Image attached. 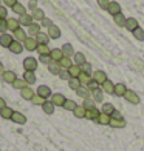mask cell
<instances>
[{"instance_id": "obj_8", "label": "cell", "mask_w": 144, "mask_h": 151, "mask_svg": "<svg viewBox=\"0 0 144 151\" xmlns=\"http://www.w3.org/2000/svg\"><path fill=\"white\" fill-rule=\"evenodd\" d=\"M11 120L14 122V123H17V125H25V123H26V117H25V114L19 113V111H14V113H12Z\"/></svg>"}, {"instance_id": "obj_50", "label": "cell", "mask_w": 144, "mask_h": 151, "mask_svg": "<svg viewBox=\"0 0 144 151\" xmlns=\"http://www.w3.org/2000/svg\"><path fill=\"white\" fill-rule=\"evenodd\" d=\"M39 62H40V63H44V65H50L53 60H51L50 56H39Z\"/></svg>"}, {"instance_id": "obj_60", "label": "cell", "mask_w": 144, "mask_h": 151, "mask_svg": "<svg viewBox=\"0 0 144 151\" xmlns=\"http://www.w3.org/2000/svg\"><path fill=\"white\" fill-rule=\"evenodd\" d=\"M5 106H6V102H5V99L0 97V109H3Z\"/></svg>"}, {"instance_id": "obj_16", "label": "cell", "mask_w": 144, "mask_h": 151, "mask_svg": "<svg viewBox=\"0 0 144 151\" xmlns=\"http://www.w3.org/2000/svg\"><path fill=\"white\" fill-rule=\"evenodd\" d=\"M48 37L50 39H59L60 37V29H59V26H56V25H53V26H50V28H48Z\"/></svg>"}, {"instance_id": "obj_53", "label": "cell", "mask_w": 144, "mask_h": 151, "mask_svg": "<svg viewBox=\"0 0 144 151\" xmlns=\"http://www.w3.org/2000/svg\"><path fill=\"white\" fill-rule=\"evenodd\" d=\"M0 31H2V34H5V31H8V26H6V19H0Z\"/></svg>"}, {"instance_id": "obj_33", "label": "cell", "mask_w": 144, "mask_h": 151, "mask_svg": "<svg viewBox=\"0 0 144 151\" xmlns=\"http://www.w3.org/2000/svg\"><path fill=\"white\" fill-rule=\"evenodd\" d=\"M78 79H79V82H81L82 86H88V83H90V82L93 80L92 76H88V74H85V73H81V76H79Z\"/></svg>"}, {"instance_id": "obj_43", "label": "cell", "mask_w": 144, "mask_h": 151, "mask_svg": "<svg viewBox=\"0 0 144 151\" xmlns=\"http://www.w3.org/2000/svg\"><path fill=\"white\" fill-rule=\"evenodd\" d=\"M40 56H50L51 50L48 48V45H37V50H36Z\"/></svg>"}, {"instance_id": "obj_51", "label": "cell", "mask_w": 144, "mask_h": 151, "mask_svg": "<svg viewBox=\"0 0 144 151\" xmlns=\"http://www.w3.org/2000/svg\"><path fill=\"white\" fill-rule=\"evenodd\" d=\"M87 88H88V90H90V93H93V91H96V90H99V85L96 83L95 80H92L90 83H88V86H87Z\"/></svg>"}, {"instance_id": "obj_48", "label": "cell", "mask_w": 144, "mask_h": 151, "mask_svg": "<svg viewBox=\"0 0 144 151\" xmlns=\"http://www.w3.org/2000/svg\"><path fill=\"white\" fill-rule=\"evenodd\" d=\"M133 37H135L136 40H140V42H143V40H144V31H143L141 28H136V29L133 31Z\"/></svg>"}, {"instance_id": "obj_49", "label": "cell", "mask_w": 144, "mask_h": 151, "mask_svg": "<svg viewBox=\"0 0 144 151\" xmlns=\"http://www.w3.org/2000/svg\"><path fill=\"white\" fill-rule=\"evenodd\" d=\"M81 70H82V73H85V74H88V76H92V65L88 63V62H85V63L81 66Z\"/></svg>"}, {"instance_id": "obj_58", "label": "cell", "mask_w": 144, "mask_h": 151, "mask_svg": "<svg viewBox=\"0 0 144 151\" xmlns=\"http://www.w3.org/2000/svg\"><path fill=\"white\" fill-rule=\"evenodd\" d=\"M2 2H3V5L11 6V8H12V6H14V5L17 3V0H2Z\"/></svg>"}, {"instance_id": "obj_32", "label": "cell", "mask_w": 144, "mask_h": 151, "mask_svg": "<svg viewBox=\"0 0 144 151\" xmlns=\"http://www.w3.org/2000/svg\"><path fill=\"white\" fill-rule=\"evenodd\" d=\"M12 12H16L17 16H25V14H26V8H25L22 3L17 2L14 6H12Z\"/></svg>"}, {"instance_id": "obj_12", "label": "cell", "mask_w": 144, "mask_h": 151, "mask_svg": "<svg viewBox=\"0 0 144 151\" xmlns=\"http://www.w3.org/2000/svg\"><path fill=\"white\" fill-rule=\"evenodd\" d=\"M50 57H51V60L53 62H60V59L64 57V52H62V50L60 48H54V50H51V52H50Z\"/></svg>"}, {"instance_id": "obj_38", "label": "cell", "mask_w": 144, "mask_h": 151, "mask_svg": "<svg viewBox=\"0 0 144 151\" xmlns=\"http://www.w3.org/2000/svg\"><path fill=\"white\" fill-rule=\"evenodd\" d=\"M92 99L95 102H102V100H104V91H102L101 88H99V90H96V91H93L92 93Z\"/></svg>"}, {"instance_id": "obj_30", "label": "cell", "mask_w": 144, "mask_h": 151, "mask_svg": "<svg viewBox=\"0 0 144 151\" xmlns=\"http://www.w3.org/2000/svg\"><path fill=\"white\" fill-rule=\"evenodd\" d=\"M73 60H74V65H79V66H82L85 63V56L82 52H74V56H73Z\"/></svg>"}, {"instance_id": "obj_40", "label": "cell", "mask_w": 144, "mask_h": 151, "mask_svg": "<svg viewBox=\"0 0 144 151\" xmlns=\"http://www.w3.org/2000/svg\"><path fill=\"white\" fill-rule=\"evenodd\" d=\"M54 108H56V106H54L50 100H47L45 104L42 105V109H44L45 114H53V113H54Z\"/></svg>"}, {"instance_id": "obj_31", "label": "cell", "mask_w": 144, "mask_h": 151, "mask_svg": "<svg viewBox=\"0 0 144 151\" xmlns=\"http://www.w3.org/2000/svg\"><path fill=\"white\" fill-rule=\"evenodd\" d=\"M48 70H50V73H51V74L59 76V73L62 71V68H60V65L57 63V62H51V63L48 65Z\"/></svg>"}, {"instance_id": "obj_2", "label": "cell", "mask_w": 144, "mask_h": 151, "mask_svg": "<svg viewBox=\"0 0 144 151\" xmlns=\"http://www.w3.org/2000/svg\"><path fill=\"white\" fill-rule=\"evenodd\" d=\"M23 68H25V71H36L37 70V60L34 59V57H26L25 60H23Z\"/></svg>"}, {"instance_id": "obj_36", "label": "cell", "mask_w": 144, "mask_h": 151, "mask_svg": "<svg viewBox=\"0 0 144 151\" xmlns=\"http://www.w3.org/2000/svg\"><path fill=\"white\" fill-rule=\"evenodd\" d=\"M59 65H60V68H62V70H68V68H70L71 65H74L73 63V60L70 59V57H62L60 59V62H59Z\"/></svg>"}, {"instance_id": "obj_34", "label": "cell", "mask_w": 144, "mask_h": 151, "mask_svg": "<svg viewBox=\"0 0 144 151\" xmlns=\"http://www.w3.org/2000/svg\"><path fill=\"white\" fill-rule=\"evenodd\" d=\"M85 113H87V109L82 106V105H78L76 106V109L73 111V114H74V117H78V119H84L85 117Z\"/></svg>"}, {"instance_id": "obj_7", "label": "cell", "mask_w": 144, "mask_h": 151, "mask_svg": "<svg viewBox=\"0 0 144 151\" xmlns=\"http://www.w3.org/2000/svg\"><path fill=\"white\" fill-rule=\"evenodd\" d=\"M92 79H93L98 85H102V83H104V82L107 80V76H105L104 71L98 70V71H95V73H93V77H92Z\"/></svg>"}, {"instance_id": "obj_21", "label": "cell", "mask_w": 144, "mask_h": 151, "mask_svg": "<svg viewBox=\"0 0 144 151\" xmlns=\"http://www.w3.org/2000/svg\"><path fill=\"white\" fill-rule=\"evenodd\" d=\"M99 114H101V111H99L98 108L88 109V111L85 113V119H88V120H98V117H99Z\"/></svg>"}, {"instance_id": "obj_56", "label": "cell", "mask_w": 144, "mask_h": 151, "mask_svg": "<svg viewBox=\"0 0 144 151\" xmlns=\"http://www.w3.org/2000/svg\"><path fill=\"white\" fill-rule=\"evenodd\" d=\"M8 17V9L5 6H0V19H6Z\"/></svg>"}, {"instance_id": "obj_15", "label": "cell", "mask_w": 144, "mask_h": 151, "mask_svg": "<svg viewBox=\"0 0 144 151\" xmlns=\"http://www.w3.org/2000/svg\"><path fill=\"white\" fill-rule=\"evenodd\" d=\"M6 26H8V31H12V32H14L16 29L20 28L19 19H6Z\"/></svg>"}, {"instance_id": "obj_13", "label": "cell", "mask_w": 144, "mask_h": 151, "mask_svg": "<svg viewBox=\"0 0 144 151\" xmlns=\"http://www.w3.org/2000/svg\"><path fill=\"white\" fill-rule=\"evenodd\" d=\"M67 71H68V74H70L71 79H78L79 76H81V73H82V70H81L79 65H71Z\"/></svg>"}, {"instance_id": "obj_42", "label": "cell", "mask_w": 144, "mask_h": 151, "mask_svg": "<svg viewBox=\"0 0 144 151\" xmlns=\"http://www.w3.org/2000/svg\"><path fill=\"white\" fill-rule=\"evenodd\" d=\"M101 113H104V114H107V116H112V114L115 113V106H113L112 104H104V105H102Z\"/></svg>"}, {"instance_id": "obj_5", "label": "cell", "mask_w": 144, "mask_h": 151, "mask_svg": "<svg viewBox=\"0 0 144 151\" xmlns=\"http://www.w3.org/2000/svg\"><path fill=\"white\" fill-rule=\"evenodd\" d=\"M124 99L127 102H130L132 105H138L140 104V96L136 94L135 91H130V90H127V93L124 94Z\"/></svg>"}, {"instance_id": "obj_52", "label": "cell", "mask_w": 144, "mask_h": 151, "mask_svg": "<svg viewBox=\"0 0 144 151\" xmlns=\"http://www.w3.org/2000/svg\"><path fill=\"white\" fill-rule=\"evenodd\" d=\"M59 77L62 79V80H70V79H71L67 70H62V71H60V73H59Z\"/></svg>"}, {"instance_id": "obj_18", "label": "cell", "mask_w": 144, "mask_h": 151, "mask_svg": "<svg viewBox=\"0 0 144 151\" xmlns=\"http://www.w3.org/2000/svg\"><path fill=\"white\" fill-rule=\"evenodd\" d=\"M102 91L107 93V94H115V83L112 80H105L104 83H102Z\"/></svg>"}, {"instance_id": "obj_14", "label": "cell", "mask_w": 144, "mask_h": 151, "mask_svg": "<svg viewBox=\"0 0 144 151\" xmlns=\"http://www.w3.org/2000/svg\"><path fill=\"white\" fill-rule=\"evenodd\" d=\"M26 29H28V31H26V34H30V37H36L37 34L40 32V25H39L37 22H34V23L30 25Z\"/></svg>"}, {"instance_id": "obj_10", "label": "cell", "mask_w": 144, "mask_h": 151, "mask_svg": "<svg viewBox=\"0 0 144 151\" xmlns=\"http://www.w3.org/2000/svg\"><path fill=\"white\" fill-rule=\"evenodd\" d=\"M19 23H20V26H26V28H28L30 25L34 23V19H33L31 14H25V16L19 17Z\"/></svg>"}, {"instance_id": "obj_3", "label": "cell", "mask_w": 144, "mask_h": 151, "mask_svg": "<svg viewBox=\"0 0 144 151\" xmlns=\"http://www.w3.org/2000/svg\"><path fill=\"white\" fill-rule=\"evenodd\" d=\"M37 40L36 39H34V37H26V40H25V42H23V48H25V50L26 51H36L37 50Z\"/></svg>"}, {"instance_id": "obj_1", "label": "cell", "mask_w": 144, "mask_h": 151, "mask_svg": "<svg viewBox=\"0 0 144 151\" xmlns=\"http://www.w3.org/2000/svg\"><path fill=\"white\" fill-rule=\"evenodd\" d=\"M65 100H67L65 96L60 94V93H54V94H51V97H50V102L54 106H64Z\"/></svg>"}, {"instance_id": "obj_39", "label": "cell", "mask_w": 144, "mask_h": 151, "mask_svg": "<svg viewBox=\"0 0 144 151\" xmlns=\"http://www.w3.org/2000/svg\"><path fill=\"white\" fill-rule=\"evenodd\" d=\"M126 125L127 123L124 119H112L110 120V127H113V128H124Z\"/></svg>"}, {"instance_id": "obj_57", "label": "cell", "mask_w": 144, "mask_h": 151, "mask_svg": "<svg viewBox=\"0 0 144 151\" xmlns=\"http://www.w3.org/2000/svg\"><path fill=\"white\" fill-rule=\"evenodd\" d=\"M28 8H30L31 11L37 9V0H30V3H28Z\"/></svg>"}, {"instance_id": "obj_24", "label": "cell", "mask_w": 144, "mask_h": 151, "mask_svg": "<svg viewBox=\"0 0 144 151\" xmlns=\"http://www.w3.org/2000/svg\"><path fill=\"white\" fill-rule=\"evenodd\" d=\"M126 28H127L129 31H132V32H133L136 28H140V26H138V20L133 19V17L127 19V20H126Z\"/></svg>"}, {"instance_id": "obj_26", "label": "cell", "mask_w": 144, "mask_h": 151, "mask_svg": "<svg viewBox=\"0 0 144 151\" xmlns=\"http://www.w3.org/2000/svg\"><path fill=\"white\" fill-rule=\"evenodd\" d=\"M34 39L37 40V43H39V45H47V43H48V40H50L48 34H47V32H44V31H40V32L37 34V36L34 37Z\"/></svg>"}, {"instance_id": "obj_22", "label": "cell", "mask_w": 144, "mask_h": 151, "mask_svg": "<svg viewBox=\"0 0 144 151\" xmlns=\"http://www.w3.org/2000/svg\"><path fill=\"white\" fill-rule=\"evenodd\" d=\"M8 50H9V51H11L12 54H20V52L23 51V43H20V42H16V40H14V42L11 43V46L8 48Z\"/></svg>"}, {"instance_id": "obj_41", "label": "cell", "mask_w": 144, "mask_h": 151, "mask_svg": "<svg viewBox=\"0 0 144 151\" xmlns=\"http://www.w3.org/2000/svg\"><path fill=\"white\" fill-rule=\"evenodd\" d=\"M76 106H78V104L74 100H70V99H67L65 100V104H64V109H67V111H74L76 109Z\"/></svg>"}, {"instance_id": "obj_20", "label": "cell", "mask_w": 144, "mask_h": 151, "mask_svg": "<svg viewBox=\"0 0 144 151\" xmlns=\"http://www.w3.org/2000/svg\"><path fill=\"white\" fill-rule=\"evenodd\" d=\"M34 93L33 91V88H30V86H26V88H23L22 91H20V96H22V99H25V100H31L33 97H34Z\"/></svg>"}, {"instance_id": "obj_37", "label": "cell", "mask_w": 144, "mask_h": 151, "mask_svg": "<svg viewBox=\"0 0 144 151\" xmlns=\"http://www.w3.org/2000/svg\"><path fill=\"white\" fill-rule=\"evenodd\" d=\"M110 120H112L110 116H107V114H104V113H101L96 122H98L99 125H110Z\"/></svg>"}, {"instance_id": "obj_9", "label": "cell", "mask_w": 144, "mask_h": 151, "mask_svg": "<svg viewBox=\"0 0 144 151\" xmlns=\"http://www.w3.org/2000/svg\"><path fill=\"white\" fill-rule=\"evenodd\" d=\"M40 97H44V99H48V97H51V90H50V86H47V85H40L37 86V93Z\"/></svg>"}, {"instance_id": "obj_25", "label": "cell", "mask_w": 144, "mask_h": 151, "mask_svg": "<svg viewBox=\"0 0 144 151\" xmlns=\"http://www.w3.org/2000/svg\"><path fill=\"white\" fill-rule=\"evenodd\" d=\"M60 50H62V52H64L65 57H70V59H71V57L74 56V50H73V46H71L70 43H64Z\"/></svg>"}, {"instance_id": "obj_6", "label": "cell", "mask_w": 144, "mask_h": 151, "mask_svg": "<svg viewBox=\"0 0 144 151\" xmlns=\"http://www.w3.org/2000/svg\"><path fill=\"white\" fill-rule=\"evenodd\" d=\"M12 37H14V40H16V42L23 43L25 40H26V37H28V34H26V31H25V29L19 28V29H16L14 32H12Z\"/></svg>"}, {"instance_id": "obj_11", "label": "cell", "mask_w": 144, "mask_h": 151, "mask_svg": "<svg viewBox=\"0 0 144 151\" xmlns=\"http://www.w3.org/2000/svg\"><path fill=\"white\" fill-rule=\"evenodd\" d=\"M107 11L115 17V16L121 14V6L118 5V2H110V3H108V6H107Z\"/></svg>"}, {"instance_id": "obj_35", "label": "cell", "mask_w": 144, "mask_h": 151, "mask_svg": "<svg viewBox=\"0 0 144 151\" xmlns=\"http://www.w3.org/2000/svg\"><path fill=\"white\" fill-rule=\"evenodd\" d=\"M26 86H28V83H26L23 79H19V77H17L14 82H12V88H16V90H20V91H22L23 88H26Z\"/></svg>"}, {"instance_id": "obj_59", "label": "cell", "mask_w": 144, "mask_h": 151, "mask_svg": "<svg viewBox=\"0 0 144 151\" xmlns=\"http://www.w3.org/2000/svg\"><path fill=\"white\" fill-rule=\"evenodd\" d=\"M110 117H112V119H122V116H121L119 111H116V109H115V113L110 116Z\"/></svg>"}, {"instance_id": "obj_54", "label": "cell", "mask_w": 144, "mask_h": 151, "mask_svg": "<svg viewBox=\"0 0 144 151\" xmlns=\"http://www.w3.org/2000/svg\"><path fill=\"white\" fill-rule=\"evenodd\" d=\"M40 23H42V26H45V28H50V26H53V20L48 19V17H45Z\"/></svg>"}, {"instance_id": "obj_44", "label": "cell", "mask_w": 144, "mask_h": 151, "mask_svg": "<svg viewBox=\"0 0 144 151\" xmlns=\"http://www.w3.org/2000/svg\"><path fill=\"white\" fill-rule=\"evenodd\" d=\"M45 102H47V99L40 97L39 94H34V97L31 99V104H33V105H40V106H42V105L45 104Z\"/></svg>"}, {"instance_id": "obj_29", "label": "cell", "mask_w": 144, "mask_h": 151, "mask_svg": "<svg viewBox=\"0 0 144 151\" xmlns=\"http://www.w3.org/2000/svg\"><path fill=\"white\" fill-rule=\"evenodd\" d=\"M12 108H9V106H5L3 109H0V117L2 119H6V120H11V117H12Z\"/></svg>"}, {"instance_id": "obj_45", "label": "cell", "mask_w": 144, "mask_h": 151, "mask_svg": "<svg viewBox=\"0 0 144 151\" xmlns=\"http://www.w3.org/2000/svg\"><path fill=\"white\" fill-rule=\"evenodd\" d=\"M68 86H70L71 90H74V91H76V90H79V88H81L82 85H81L79 79H70V80H68Z\"/></svg>"}, {"instance_id": "obj_17", "label": "cell", "mask_w": 144, "mask_h": 151, "mask_svg": "<svg viewBox=\"0 0 144 151\" xmlns=\"http://www.w3.org/2000/svg\"><path fill=\"white\" fill-rule=\"evenodd\" d=\"M2 79H3V82H6V83H11L12 85V82L17 79V74L14 71H5L3 76H2Z\"/></svg>"}, {"instance_id": "obj_55", "label": "cell", "mask_w": 144, "mask_h": 151, "mask_svg": "<svg viewBox=\"0 0 144 151\" xmlns=\"http://www.w3.org/2000/svg\"><path fill=\"white\" fill-rule=\"evenodd\" d=\"M108 3H110V0H98V5H99V8H102V9H107Z\"/></svg>"}, {"instance_id": "obj_27", "label": "cell", "mask_w": 144, "mask_h": 151, "mask_svg": "<svg viewBox=\"0 0 144 151\" xmlns=\"http://www.w3.org/2000/svg\"><path fill=\"white\" fill-rule=\"evenodd\" d=\"M31 16H33V19H34V22H42V20L45 19V12H44V9L37 8V9L33 11Z\"/></svg>"}, {"instance_id": "obj_28", "label": "cell", "mask_w": 144, "mask_h": 151, "mask_svg": "<svg viewBox=\"0 0 144 151\" xmlns=\"http://www.w3.org/2000/svg\"><path fill=\"white\" fill-rule=\"evenodd\" d=\"M127 93V88L124 83H116L115 85V94L118 96V97H124V94Z\"/></svg>"}, {"instance_id": "obj_4", "label": "cell", "mask_w": 144, "mask_h": 151, "mask_svg": "<svg viewBox=\"0 0 144 151\" xmlns=\"http://www.w3.org/2000/svg\"><path fill=\"white\" fill-rule=\"evenodd\" d=\"M12 42H14V37H12L11 34H8V32L0 34V46H3V48H9Z\"/></svg>"}, {"instance_id": "obj_46", "label": "cell", "mask_w": 144, "mask_h": 151, "mask_svg": "<svg viewBox=\"0 0 144 151\" xmlns=\"http://www.w3.org/2000/svg\"><path fill=\"white\" fill-rule=\"evenodd\" d=\"M82 106H84L87 111H88V109L96 108V106H95V100H93L92 97H90V99H85V100H84V104H82Z\"/></svg>"}, {"instance_id": "obj_19", "label": "cell", "mask_w": 144, "mask_h": 151, "mask_svg": "<svg viewBox=\"0 0 144 151\" xmlns=\"http://www.w3.org/2000/svg\"><path fill=\"white\" fill-rule=\"evenodd\" d=\"M25 82H26V83H28V85H33V83H36V74H34L33 71H25L23 73V77H22Z\"/></svg>"}, {"instance_id": "obj_61", "label": "cell", "mask_w": 144, "mask_h": 151, "mask_svg": "<svg viewBox=\"0 0 144 151\" xmlns=\"http://www.w3.org/2000/svg\"><path fill=\"white\" fill-rule=\"evenodd\" d=\"M3 73H5V68H3L2 63H0V76H3Z\"/></svg>"}, {"instance_id": "obj_47", "label": "cell", "mask_w": 144, "mask_h": 151, "mask_svg": "<svg viewBox=\"0 0 144 151\" xmlns=\"http://www.w3.org/2000/svg\"><path fill=\"white\" fill-rule=\"evenodd\" d=\"M126 17L122 16V14H118V16H115V23L118 25V26H126Z\"/></svg>"}, {"instance_id": "obj_23", "label": "cell", "mask_w": 144, "mask_h": 151, "mask_svg": "<svg viewBox=\"0 0 144 151\" xmlns=\"http://www.w3.org/2000/svg\"><path fill=\"white\" fill-rule=\"evenodd\" d=\"M76 94L79 96V97H82V99H90L92 97V93H90V90H88L87 86H81L79 90H76Z\"/></svg>"}]
</instances>
